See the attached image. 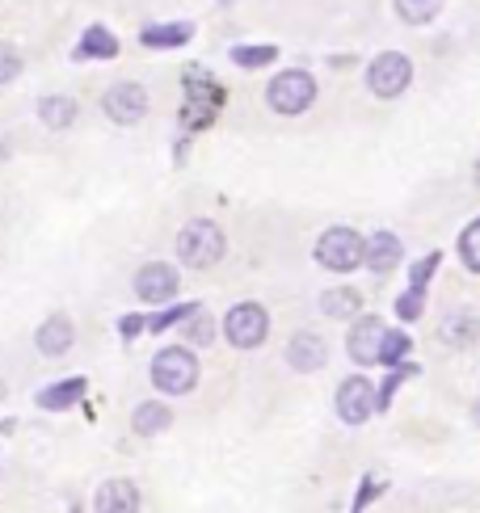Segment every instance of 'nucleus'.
I'll return each mask as SVG.
<instances>
[{
	"label": "nucleus",
	"instance_id": "obj_3",
	"mask_svg": "<svg viewBox=\"0 0 480 513\" xmlns=\"http://www.w3.org/2000/svg\"><path fill=\"white\" fill-rule=\"evenodd\" d=\"M266 101H270V110L274 114H304L312 101H316V80L308 72H278L270 80V89H266Z\"/></svg>",
	"mask_w": 480,
	"mask_h": 513
},
{
	"label": "nucleus",
	"instance_id": "obj_27",
	"mask_svg": "<svg viewBox=\"0 0 480 513\" xmlns=\"http://www.w3.org/2000/svg\"><path fill=\"white\" fill-rule=\"evenodd\" d=\"M422 307H426L422 291H409L405 299H400V303H396V316H400V320H417V316H422Z\"/></svg>",
	"mask_w": 480,
	"mask_h": 513
},
{
	"label": "nucleus",
	"instance_id": "obj_7",
	"mask_svg": "<svg viewBox=\"0 0 480 513\" xmlns=\"http://www.w3.org/2000/svg\"><path fill=\"white\" fill-rule=\"evenodd\" d=\"M102 110L118 122V127H131V122H139L148 114V93H144V85H135V80H118V85L106 89Z\"/></svg>",
	"mask_w": 480,
	"mask_h": 513
},
{
	"label": "nucleus",
	"instance_id": "obj_11",
	"mask_svg": "<svg viewBox=\"0 0 480 513\" xmlns=\"http://www.w3.org/2000/svg\"><path fill=\"white\" fill-rule=\"evenodd\" d=\"M287 362L295 366V371H320V366L329 362V345L320 341L316 333H295L291 345H287Z\"/></svg>",
	"mask_w": 480,
	"mask_h": 513
},
{
	"label": "nucleus",
	"instance_id": "obj_5",
	"mask_svg": "<svg viewBox=\"0 0 480 513\" xmlns=\"http://www.w3.org/2000/svg\"><path fill=\"white\" fill-rule=\"evenodd\" d=\"M367 85L375 97H400L409 85H413V64H409V55H400V51H384V55H375L371 59V68H367Z\"/></svg>",
	"mask_w": 480,
	"mask_h": 513
},
{
	"label": "nucleus",
	"instance_id": "obj_24",
	"mask_svg": "<svg viewBox=\"0 0 480 513\" xmlns=\"http://www.w3.org/2000/svg\"><path fill=\"white\" fill-rule=\"evenodd\" d=\"M232 59H236L240 68H262V64H274L278 51L274 47H236Z\"/></svg>",
	"mask_w": 480,
	"mask_h": 513
},
{
	"label": "nucleus",
	"instance_id": "obj_26",
	"mask_svg": "<svg viewBox=\"0 0 480 513\" xmlns=\"http://www.w3.org/2000/svg\"><path fill=\"white\" fill-rule=\"evenodd\" d=\"M17 76H22V51L0 43V85H9V80H17Z\"/></svg>",
	"mask_w": 480,
	"mask_h": 513
},
{
	"label": "nucleus",
	"instance_id": "obj_6",
	"mask_svg": "<svg viewBox=\"0 0 480 513\" xmlns=\"http://www.w3.org/2000/svg\"><path fill=\"white\" fill-rule=\"evenodd\" d=\"M224 333H228V341L236 345V350H257V345L266 341V333H270L266 307H257V303H236L232 312L224 316Z\"/></svg>",
	"mask_w": 480,
	"mask_h": 513
},
{
	"label": "nucleus",
	"instance_id": "obj_12",
	"mask_svg": "<svg viewBox=\"0 0 480 513\" xmlns=\"http://www.w3.org/2000/svg\"><path fill=\"white\" fill-rule=\"evenodd\" d=\"M400 253H405V249H400V240L392 232H375L371 240H363V265H367V270H375V274L396 270Z\"/></svg>",
	"mask_w": 480,
	"mask_h": 513
},
{
	"label": "nucleus",
	"instance_id": "obj_9",
	"mask_svg": "<svg viewBox=\"0 0 480 513\" xmlns=\"http://www.w3.org/2000/svg\"><path fill=\"white\" fill-rule=\"evenodd\" d=\"M135 295L144 303H169L177 295V270L165 261H148L144 270L135 274Z\"/></svg>",
	"mask_w": 480,
	"mask_h": 513
},
{
	"label": "nucleus",
	"instance_id": "obj_4",
	"mask_svg": "<svg viewBox=\"0 0 480 513\" xmlns=\"http://www.w3.org/2000/svg\"><path fill=\"white\" fill-rule=\"evenodd\" d=\"M316 261L333 274L358 270V265H363V236H358L354 228H329L316 240Z\"/></svg>",
	"mask_w": 480,
	"mask_h": 513
},
{
	"label": "nucleus",
	"instance_id": "obj_29",
	"mask_svg": "<svg viewBox=\"0 0 480 513\" xmlns=\"http://www.w3.org/2000/svg\"><path fill=\"white\" fill-rule=\"evenodd\" d=\"M434 265H438L434 257H426L422 265H417V270H413V286H409V291H422V286H426V278L434 274Z\"/></svg>",
	"mask_w": 480,
	"mask_h": 513
},
{
	"label": "nucleus",
	"instance_id": "obj_14",
	"mask_svg": "<svg viewBox=\"0 0 480 513\" xmlns=\"http://www.w3.org/2000/svg\"><path fill=\"white\" fill-rule=\"evenodd\" d=\"M72 320L68 316H51V320H43V328H38V337H34V345H38V354H47V358H59V354H68L72 350Z\"/></svg>",
	"mask_w": 480,
	"mask_h": 513
},
{
	"label": "nucleus",
	"instance_id": "obj_8",
	"mask_svg": "<svg viewBox=\"0 0 480 513\" xmlns=\"http://www.w3.org/2000/svg\"><path fill=\"white\" fill-rule=\"evenodd\" d=\"M379 408V392L367 383V379H346L342 387H337V417H342L346 425H363L371 413Z\"/></svg>",
	"mask_w": 480,
	"mask_h": 513
},
{
	"label": "nucleus",
	"instance_id": "obj_16",
	"mask_svg": "<svg viewBox=\"0 0 480 513\" xmlns=\"http://www.w3.org/2000/svg\"><path fill=\"white\" fill-rule=\"evenodd\" d=\"M169 421H173V413H169L165 404H156V400L139 404V408H135V417H131L135 434H165V429H169Z\"/></svg>",
	"mask_w": 480,
	"mask_h": 513
},
{
	"label": "nucleus",
	"instance_id": "obj_10",
	"mask_svg": "<svg viewBox=\"0 0 480 513\" xmlns=\"http://www.w3.org/2000/svg\"><path fill=\"white\" fill-rule=\"evenodd\" d=\"M384 320L379 316H367V320H358L354 324V333H350V358L358 366H375L379 362V345H384Z\"/></svg>",
	"mask_w": 480,
	"mask_h": 513
},
{
	"label": "nucleus",
	"instance_id": "obj_17",
	"mask_svg": "<svg viewBox=\"0 0 480 513\" xmlns=\"http://www.w3.org/2000/svg\"><path fill=\"white\" fill-rule=\"evenodd\" d=\"M38 114H43V122H47L51 131H68L72 122H76V101L72 97H43Z\"/></svg>",
	"mask_w": 480,
	"mask_h": 513
},
{
	"label": "nucleus",
	"instance_id": "obj_28",
	"mask_svg": "<svg viewBox=\"0 0 480 513\" xmlns=\"http://www.w3.org/2000/svg\"><path fill=\"white\" fill-rule=\"evenodd\" d=\"M190 337H194L198 345H207V341L215 337V324H211V320H203V316H198V320L190 324Z\"/></svg>",
	"mask_w": 480,
	"mask_h": 513
},
{
	"label": "nucleus",
	"instance_id": "obj_19",
	"mask_svg": "<svg viewBox=\"0 0 480 513\" xmlns=\"http://www.w3.org/2000/svg\"><path fill=\"white\" fill-rule=\"evenodd\" d=\"M438 9H443V0H396V17L409 26H426L438 17Z\"/></svg>",
	"mask_w": 480,
	"mask_h": 513
},
{
	"label": "nucleus",
	"instance_id": "obj_22",
	"mask_svg": "<svg viewBox=\"0 0 480 513\" xmlns=\"http://www.w3.org/2000/svg\"><path fill=\"white\" fill-rule=\"evenodd\" d=\"M459 257H464V270H480V223H468L459 236Z\"/></svg>",
	"mask_w": 480,
	"mask_h": 513
},
{
	"label": "nucleus",
	"instance_id": "obj_18",
	"mask_svg": "<svg viewBox=\"0 0 480 513\" xmlns=\"http://www.w3.org/2000/svg\"><path fill=\"white\" fill-rule=\"evenodd\" d=\"M320 307H325V316L346 320V316H358V307H363V295L350 291V286H337V291H325Z\"/></svg>",
	"mask_w": 480,
	"mask_h": 513
},
{
	"label": "nucleus",
	"instance_id": "obj_1",
	"mask_svg": "<svg viewBox=\"0 0 480 513\" xmlns=\"http://www.w3.org/2000/svg\"><path fill=\"white\" fill-rule=\"evenodd\" d=\"M224 249H228V240L211 219H190L186 228L177 232V257H182L186 265H194V270L219 265L224 261Z\"/></svg>",
	"mask_w": 480,
	"mask_h": 513
},
{
	"label": "nucleus",
	"instance_id": "obj_13",
	"mask_svg": "<svg viewBox=\"0 0 480 513\" xmlns=\"http://www.w3.org/2000/svg\"><path fill=\"white\" fill-rule=\"evenodd\" d=\"M97 513H139V488L131 480H106L97 488Z\"/></svg>",
	"mask_w": 480,
	"mask_h": 513
},
{
	"label": "nucleus",
	"instance_id": "obj_25",
	"mask_svg": "<svg viewBox=\"0 0 480 513\" xmlns=\"http://www.w3.org/2000/svg\"><path fill=\"white\" fill-rule=\"evenodd\" d=\"M405 350H409V337L405 333H384V345H379V366L400 362V358H405Z\"/></svg>",
	"mask_w": 480,
	"mask_h": 513
},
{
	"label": "nucleus",
	"instance_id": "obj_21",
	"mask_svg": "<svg viewBox=\"0 0 480 513\" xmlns=\"http://www.w3.org/2000/svg\"><path fill=\"white\" fill-rule=\"evenodd\" d=\"M186 38H190V26L182 22V26H152V30L139 34V43L144 47H182Z\"/></svg>",
	"mask_w": 480,
	"mask_h": 513
},
{
	"label": "nucleus",
	"instance_id": "obj_2",
	"mask_svg": "<svg viewBox=\"0 0 480 513\" xmlns=\"http://www.w3.org/2000/svg\"><path fill=\"white\" fill-rule=\"evenodd\" d=\"M152 383L160 387L165 396H186L190 387L198 383V362L186 345H169L152 358Z\"/></svg>",
	"mask_w": 480,
	"mask_h": 513
},
{
	"label": "nucleus",
	"instance_id": "obj_23",
	"mask_svg": "<svg viewBox=\"0 0 480 513\" xmlns=\"http://www.w3.org/2000/svg\"><path fill=\"white\" fill-rule=\"evenodd\" d=\"M472 333H476V320L468 312H459L443 324V341H451V345H472Z\"/></svg>",
	"mask_w": 480,
	"mask_h": 513
},
{
	"label": "nucleus",
	"instance_id": "obj_15",
	"mask_svg": "<svg viewBox=\"0 0 480 513\" xmlns=\"http://www.w3.org/2000/svg\"><path fill=\"white\" fill-rule=\"evenodd\" d=\"M110 55H118V38L106 26L85 30V38H80V47H76V59H110Z\"/></svg>",
	"mask_w": 480,
	"mask_h": 513
},
{
	"label": "nucleus",
	"instance_id": "obj_20",
	"mask_svg": "<svg viewBox=\"0 0 480 513\" xmlns=\"http://www.w3.org/2000/svg\"><path fill=\"white\" fill-rule=\"evenodd\" d=\"M80 392H85V383H80V379H64V383L47 387V392H38V404L51 408V413H59V408H68V404H72Z\"/></svg>",
	"mask_w": 480,
	"mask_h": 513
}]
</instances>
